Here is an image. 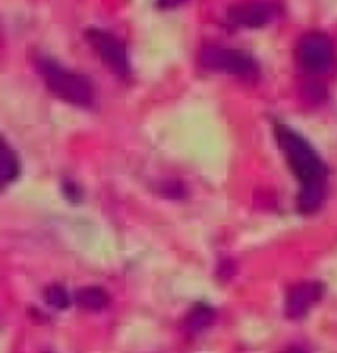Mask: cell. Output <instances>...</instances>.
Listing matches in <instances>:
<instances>
[{
  "label": "cell",
  "mask_w": 337,
  "mask_h": 353,
  "mask_svg": "<svg viewBox=\"0 0 337 353\" xmlns=\"http://www.w3.org/2000/svg\"><path fill=\"white\" fill-rule=\"evenodd\" d=\"M213 320H215V312L211 310L210 306H205V304H197L196 308L187 314V318L183 322V327L190 334H199L205 327H210L213 324Z\"/></svg>",
  "instance_id": "cell-10"
},
{
  "label": "cell",
  "mask_w": 337,
  "mask_h": 353,
  "mask_svg": "<svg viewBox=\"0 0 337 353\" xmlns=\"http://www.w3.org/2000/svg\"><path fill=\"white\" fill-rule=\"evenodd\" d=\"M274 137L288 160V166L300 182V194H298L300 212L314 213L325 198L327 166L323 164L320 154L312 148V144L292 128L276 125Z\"/></svg>",
  "instance_id": "cell-1"
},
{
  "label": "cell",
  "mask_w": 337,
  "mask_h": 353,
  "mask_svg": "<svg viewBox=\"0 0 337 353\" xmlns=\"http://www.w3.org/2000/svg\"><path fill=\"white\" fill-rule=\"evenodd\" d=\"M296 59L308 75H327L336 65V48L327 34L309 32L298 42Z\"/></svg>",
  "instance_id": "cell-3"
},
{
  "label": "cell",
  "mask_w": 337,
  "mask_h": 353,
  "mask_svg": "<svg viewBox=\"0 0 337 353\" xmlns=\"http://www.w3.org/2000/svg\"><path fill=\"white\" fill-rule=\"evenodd\" d=\"M276 16L274 2L268 0H247L239 2L229 10V22L241 28H261L267 26Z\"/></svg>",
  "instance_id": "cell-6"
},
{
  "label": "cell",
  "mask_w": 337,
  "mask_h": 353,
  "mask_svg": "<svg viewBox=\"0 0 337 353\" xmlns=\"http://www.w3.org/2000/svg\"><path fill=\"white\" fill-rule=\"evenodd\" d=\"M199 61L205 70L223 71L229 75H237L241 79L254 81L258 77V65L253 56L241 52V50H229L219 46H207L201 50Z\"/></svg>",
  "instance_id": "cell-4"
},
{
  "label": "cell",
  "mask_w": 337,
  "mask_h": 353,
  "mask_svg": "<svg viewBox=\"0 0 337 353\" xmlns=\"http://www.w3.org/2000/svg\"><path fill=\"white\" fill-rule=\"evenodd\" d=\"M323 296V284L302 283L290 288L286 296V316L292 320H300L308 314Z\"/></svg>",
  "instance_id": "cell-7"
},
{
  "label": "cell",
  "mask_w": 337,
  "mask_h": 353,
  "mask_svg": "<svg viewBox=\"0 0 337 353\" xmlns=\"http://www.w3.org/2000/svg\"><path fill=\"white\" fill-rule=\"evenodd\" d=\"M85 38H87L89 46L97 52L101 61L109 68V71H112L121 79H127L132 71V65H130V56H128L125 43L121 42L116 36H112V34L101 28H87L85 30Z\"/></svg>",
  "instance_id": "cell-5"
},
{
  "label": "cell",
  "mask_w": 337,
  "mask_h": 353,
  "mask_svg": "<svg viewBox=\"0 0 337 353\" xmlns=\"http://www.w3.org/2000/svg\"><path fill=\"white\" fill-rule=\"evenodd\" d=\"M185 0H158V4L160 6H164V8H172V6H178V4H182Z\"/></svg>",
  "instance_id": "cell-13"
},
{
  "label": "cell",
  "mask_w": 337,
  "mask_h": 353,
  "mask_svg": "<svg viewBox=\"0 0 337 353\" xmlns=\"http://www.w3.org/2000/svg\"><path fill=\"white\" fill-rule=\"evenodd\" d=\"M18 172H20L18 158L8 146V142L4 141V137L0 134V188L14 182L18 178Z\"/></svg>",
  "instance_id": "cell-8"
},
{
  "label": "cell",
  "mask_w": 337,
  "mask_h": 353,
  "mask_svg": "<svg viewBox=\"0 0 337 353\" xmlns=\"http://www.w3.org/2000/svg\"><path fill=\"white\" fill-rule=\"evenodd\" d=\"M63 192H65V198H70L71 201H77V199H79V196H77V194H79V190H77L73 184H70V182L63 185Z\"/></svg>",
  "instance_id": "cell-12"
},
{
  "label": "cell",
  "mask_w": 337,
  "mask_h": 353,
  "mask_svg": "<svg viewBox=\"0 0 337 353\" xmlns=\"http://www.w3.org/2000/svg\"><path fill=\"white\" fill-rule=\"evenodd\" d=\"M36 68L45 81V87L65 103L77 105V107H91L95 93L91 81L81 75L70 71L65 65H61L54 57L38 56L36 57Z\"/></svg>",
  "instance_id": "cell-2"
},
{
  "label": "cell",
  "mask_w": 337,
  "mask_h": 353,
  "mask_svg": "<svg viewBox=\"0 0 337 353\" xmlns=\"http://www.w3.org/2000/svg\"><path fill=\"white\" fill-rule=\"evenodd\" d=\"M75 300L85 310L99 312L109 304V294L101 286H87V288H81L75 294Z\"/></svg>",
  "instance_id": "cell-9"
},
{
  "label": "cell",
  "mask_w": 337,
  "mask_h": 353,
  "mask_svg": "<svg viewBox=\"0 0 337 353\" xmlns=\"http://www.w3.org/2000/svg\"><path fill=\"white\" fill-rule=\"evenodd\" d=\"M284 353H306V350H302V347H288V350H286V352Z\"/></svg>",
  "instance_id": "cell-14"
},
{
  "label": "cell",
  "mask_w": 337,
  "mask_h": 353,
  "mask_svg": "<svg viewBox=\"0 0 337 353\" xmlns=\"http://www.w3.org/2000/svg\"><path fill=\"white\" fill-rule=\"evenodd\" d=\"M43 298H45V302H48L50 306H54V308H57V310L68 308L71 302L68 290H65L61 284H52V286H48V288H45V292H43Z\"/></svg>",
  "instance_id": "cell-11"
}]
</instances>
